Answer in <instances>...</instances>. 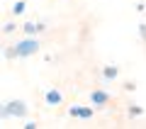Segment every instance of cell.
<instances>
[{"mask_svg": "<svg viewBox=\"0 0 146 129\" xmlns=\"http://www.w3.org/2000/svg\"><path fill=\"white\" fill-rule=\"evenodd\" d=\"M36 41H22L20 47H17V54H22V56H27V54H32V51H36Z\"/></svg>", "mask_w": 146, "mask_h": 129, "instance_id": "cell-1", "label": "cell"}, {"mask_svg": "<svg viewBox=\"0 0 146 129\" xmlns=\"http://www.w3.org/2000/svg\"><path fill=\"white\" fill-rule=\"evenodd\" d=\"M20 105H22V102H12V107H7L5 112H7V114H20V112H25V107H20Z\"/></svg>", "mask_w": 146, "mask_h": 129, "instance_id": "cell-2", "label": "cell"}, {"mask_svg": "<svg viewBox=\"0 0 146 129\" xmlns=\"http://www.w3.org/2000/svg\"><path fill=\"white\" fill-rule=\"evenodd\" d=\"M46 102H51V105H54V102H61V95H58L56 90H51V93L46 95Z\"/></svg>", "mask_w": 146, "mask_h": 129, "instance_id": "cell-3", "label": "cell"}, {"mask_svg": "<svg viewBox=\"0 0 146 129\" xmlns=\"http://www.w3.org/2000/svg\"><path fill=\"white\" fill-rule=\"evenodd\" d=\"M93 102H98V105L107 102V95H105V93H93Z\"/></svg>", "mask_w": 146, "mask_h": 129, "instance_id": "cell-4", "label": "cell"}, {"mask_svg": "<svg viewBox=\"0 0 146 129\" xmlns=\"http://www.w3.org/2000/svg\"><path fill=\"white\" fill-rule=\"evenodd\" d=\"M105 76H107V78H115L117 71H115V68H107V71H105Z\"/></svg>", "mask_w": 146, "mask_h": 129, "instance_id": "cell-5", "label": "cell"}, {"mask_svg": "<svg viewBox=\"0 0 146 129\" xmlns=\"http://www.w3.org/2000/svg\"><path fill=\"white\" fill-rule=\"evenodd\" d=\"M90 114H93V110H88V107L80 110V117H90Z\"/></svg>", "mask_w": 146, "mask_h": 129, "instance_id": "cell-6", "label": "cell"}, {"mask_svg": "<svg viewBox=\"0 0 146 129\" xmlns=\"http://www.w3.org/2000/svg\"><path fill=\"white\" fill-rule=\"evenodd\" d=\"M22 10H25V3H17V5H15V12H17V15H20Z\"/></svg>", "mask_w": 146, "mask_h": 129, "instance_id": "cell-7", "label": "cell"}]
</instances>
